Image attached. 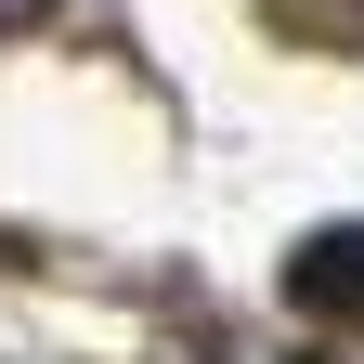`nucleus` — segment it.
<instances>
[{"label":"nucleus","mask_w":364,"mask_h":364,"mask_svg":"<svg viewBox=\"0 0 364 364\" xmlns=\"http://www.w3.org/2000/svg\"><path fill=\"white\" fill-rule=\"evenodd\" d=\"M287 299L299 312H364V221H338V235H312L287 260Z\"/></svg>","instance_id":"f257e3e1"}]
</instances>
